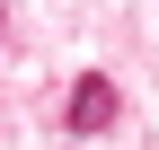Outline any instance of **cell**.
Segmentation results:
<instances>
[{
  "label": "cell",
  "mask_w": 159,
  "mask_h": 150,
  "mask_svg": "<svg viewBox=\"0 0 159 150\" xmlns=\"http://www.w3.org/2000/svg\"><path fill=\"white\" fill-rule=\"evenodd\" d=\"M115 106H124V97H115V80H106V71H80L62 115H71V133H106V124H115Z\"/></svg>",
  "instance_id": "1"
},
{
  "label": "cell",
  "mask_w": 159,
  "mask_h": 150,
  "mask_svg": "<svg viewBox=\"0 0 159 150\" xmlns=\"http://www.w3.org/2000/svg\"><path fill=\"white\" fill-rule=\"evenodd\" d=\"M0 18H9V0H0Z\"/></svg>",
  "instance_id": "2"
}]
</instances>
